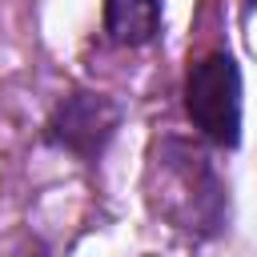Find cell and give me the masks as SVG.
Wrapping results in <instances>:
<instances>
[{
	"mask_svg": "<svg viewBox=\"0 0 257 257\" xmlns=\"http://www.w3.org/2000/svg\"><path fill=\"white\" fill-rule=\"evenodd\" d=\"M185 112L213 145L233 149L241 141V72L225 52L201 56L185 76Z\"/></svg>",
	"mask_w": 257,
	"mask_h": 257,
	"instance_id": "6da1fadb",
	"label": "cell"
},
{
	"mask_svg": "<svg viewBox=\"0 0 257 257\" xmlns=\"http://www.w3.org/2000/svg\"><path fill=\"white\" fill-rule=\"evenodd\" d=\"M116 124H120V108L108 96H100V92H68L52 108L44 137L52 145L76 153V157H96L108 145V137L116 133Z\"/></svg>",
	"mask_w": 257,
	"mask_h": 257,
	"instance_id": "7a4b0ae2",
	"label": "cell"
},
{
	"mask_svg": "<svg viewBox=\"0 0 257 257\" xmlns=\"http://www.w3.org/2000/svg\"><path fill=\"white\" fill-rule=\"evenodd\" d=\"M104 32L128 48L149 44L161 32V0H104Z\"/></svg>",
	"mask_w": 257,
	"mask_h": 257,
	"instance_id": "3957f363",
	"label": "cell"
},
{
	"mask_svg": "<svg viewBox=\"0 0 257 257\" xmlns=\"http://www.w3.org/2000/svg\"><path fill=\"white\" fill-rule=\"evenodd\" d=\"M253 4H257V0H253Z\"/></svg>",
	"mask_w": 257,
	"mask_h": 257,
	"instance_id": "277c9868",
	"label": "cell"
}]
</instances>
